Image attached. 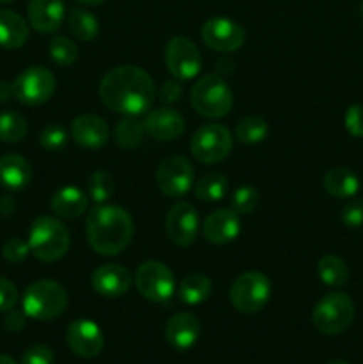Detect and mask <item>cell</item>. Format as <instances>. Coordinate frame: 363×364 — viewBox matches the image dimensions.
Masks as SVG:
<instances>
[{
  "label": "cell",
  "instance_id": "cell-1",
  "mask_svg": "<svg viewBox=\"0 0 363 364\" xmlns=\"http://www.w3.org/2000/svg\"><path fill=\"white\" fill-rule=\"evenodd\" d=\"M98 95L107 109L125 116H141L152 109L155 82L142 68L125 64L103 75Z\"/></svg>",
  "mask_w": 363,
  "mask_h": 364
},
{
  "label": "cell",
  "instance_id": "cell-2",
  "mask_svg": "<svg viewBox=\"0 0 363 364\" xmlns=\"http://www.w3.org/2000/svg\"><path fill=\"white\" fill-rule=\"evenodd\" d=\"M85 237L95 252L102 256H116L132 242L134 220L121 206L103 203L88 213Z\"/></svg>",
  "mask_w": 363,
  "mask_h": 364
},
{
  "label": "cell",
  "instance_id": "cell-3",
  "mask_svg": "<svg viewBox=\"0 0 363 364\" xmlns=\"http://www.w3.org/2000/svg\"><path fill=\"white\" fill-rule=\"evenodd\" d=\"M27 242L36 259L43 263H52L66 255L71 238L68 228L59 219L41 215L31 224Z\"/></svg>",
  "mask_w": 363,
  "mask_h": 364
},
{
  "label": "cell",
  "instance_id": "cell-4",
  "mask_svg": "<svg viewBox=\"0 0 363 364\" xmlns=\"http://www.w3.org/2000/svg\"><path fill=\"white\" fill-rule=\"evenodd\" d=\"M68 294L63 284L52 279L34 281L21 297L23 313L32 320H53L66 309Z\"/></svg>",
  "mask_w": 363,
  "mask_h": 364
},
{
  "label": "cell",
  "instance_id": "cell-5",
  "mask_svg": "<svg viewBox=\"0 0 363 364\" xmlns=\"http://www.w3.org/2000/svg\"><path fill=\"white\" fill-rule=\"evenodd\" d=\"M191 105L199 116L219 119L233 107V92L219 75H205L192 85Z\"/></svg>",
  "mask_w": 363,
  "mask_h": 364
},
{
  "label": "cell",
  "instance_id": "cell-6",
  "mask_svg": "<svg viewBox=\"0 0 363 364\" xmlns=\"http://www.w3.org/2000/svg\"><path fill=\"white\" fill-rule=\"evenodd\" d=\"M354 313L352 299L344 291H333L317 302L312 311V323L320 334L337 336L351 327Z\"/></svg>",
  "mask_w": 363,
  "mask_h": 364
},
{
  "label": "cell",
  "instance_id": "cell-7",
  "mask_svg": "<svg viewBox=\"0 0 363 364\" xmlns=\"http://www.w3.org/2000/svg\"><path fill=\"white\" fill-rule=\"evenodd\" d=\"M270 281L265 274L244 272L233 281L230 288V302L238 313L253 315V313L262 311L270 299Z\"/></svg>",
  "mask_w": 363,
  "mask_h": 364
},
{
  "label": "cell",
  "instance_id": "cell-8",
  "mask_svg": "<svg viewBox=\"0 0 363 364\" xmlns=\"http://www.w3.org/2000/svg\"><path fill=\"white\" fill-rule=\"evenodd\" d=\"M233 137L223 124H203L191 139V153L201 164H219L230 155Z\"/></svg>",
  "mask_w": 363,
  "mask_h": 364
},
{
  "label": "cell",
  "instance_id": "cell-9",
  "mask_svg": "<svg viewBox=\"0 0 363 364\" xmlns=\"http://www.w3.org/2000/svg\"><path fill=\"white\" fill-rule=\"evenodd\" d=\"M13 96L23 105H43L56 92V77L45 66H31L13 82Z\"/></svg>",
  "mask_w": 363,
  "mask_h": 364
},
{
  "label": "cell",
  "instance_id": "cell-10",
  "mask_svg": "<svg viewBox=\"0 0 363 364\" xmlns=\"http://www.w3.org/2000/svg\"><path fill=\"white\" fill-rule=\"evenodd\" d=\"M134 283L139 294L152 302H167L174 294V274L160 262L141 263L135 270Z\"/></svg>",
  "mask_w": 363,
  "mask_h": 364
},
{
  "label": "cell",
  "instance_id": "cell-11",
  "mask_svg": "<svg viewBox=\"0 0 363 364\" xmlns=\"http://www.w3.org/2000/svg\"><path fill=\"white\" fill-rule=\"evenodd\" d=\"M155 181L159 191L167 198H182L187 194L194 183V169L192 164L182 155L166 156L159 164L155 173Z\"/></svg>",
  "mask_w": 363,
  "mask_h": 364
},
{
  "label": "cell",
  "instance_id": "cell-12",
  "mask_svg": "<svg viewBox=\"0 0 363 364\" xmlns=\"http://www.w3.org/2000/svg\"><path fill=\"white\" fill-rule=\"evenodd\" d=\"M164 59L173 78L180 82L192 80L201 70V52L196 43L185 36H174L173 39H169Z\"/></svg>",
  "mask_w": 363,
  "mask_h": 364
},
{
  "label": "cell",
  "instance_id": "cell-13",
  "mask_svg": "<svg viewBox=\"0 0 363 364\" xmlns=\"http://www.w3.org/2000/svg\"><path fill=\"white\" fill-rule=\"evenodd\" d=\"M201 38L209 48L230 53L241 48L246 41V31L237 21L224 16H214L201 27Z\"/></svg>",
  "mask_w": 363,
  "mask_h": 364
},
{
  "label": "cell",
  "instance_id": "cell-14",
  "mask_svg": "<svg viewBox=\"0 0 363 364\" xmlns=\"http://www.w3.org/2000/svg\"><path fill=\"white\" fill-rule=\"evenodd\" d=\"M199 217L191 203H177L166 215L167 238L178 247H189L198 238Z\"/></svg>",
  "mask_w": 363,
  "mask_h": 364
},
{
  "label": "cell",
  "instance_id": "cell-15",
  "mask_svg": "<svg viewBox=\"0 0 363 364\" xmlns=\"http://www.w3.org/2000/svg\"><path fill=\"white\" fill-rule=\"evenodd\" d=\"M66 343L78 358L93 359L100 355L105 345L102 329L93 320H75L66 329Z\"/></svg>",
  "mask_w": 363,
  "mask_h": 364
},
{
  "label": "cell",
  "instance_id": "cell-16",
  "mask_svg": "<svg viewBox=\"0 0 363 364\" xmlns=\"http://www.w3.org/2000/svg\"><path fill=\"white\" fill-rule=\"evenodd\" d=\"M142 124H144V130L160 142L174 141L185 130L184 116L178 110L169 109V107L167 109L160 107V109L149 110Z\"/></svg>",
  "mask_w": 363,
  "mask_h": 364
},
{
  "label": "cell",
  "instance_id": "cell-17",
  "mask_svg": "<svg viewBox=\"0 0 363 364\" xmlns=\"http://www.w3.org/2000/svg\"><path fill=\"white\" fill-rule=\"evenodd\" d=\"M109 124L96 114H82V116L75 117L71 123V139L82 148H103L109 142Z\"/></svg>",
  "mask_w": 363,
  "mask_h": 364
},
{
  "label": "cell",
  "instance_id": "cell-18",
  "mask_svg": "<svg viewBox=\"0 0 363 364\" xmlns=\"http://www.w3.org/2000/svg\"><path fill=\"white\" fill-rule=\"evenodd\" d=\"M132 276L121 265H102L91 274L93 290L102 297H123L132 287Z\"/></svg>",
  "mask_w": 363,
  "mask_h": 364
},
{
  "label": "cell",
  "instance_id": "cell-19",
  "mask_svg": "<svg viewBox=\"0 0 363 364\" xmlns=\"http://www.w3.org/2000/svg\"><path fill=\"white\" fill-rule=\"evenodd\" d=\"M241 235V219L233 210H216L203 223V237L216 245L233 242Z\"/></svg>",
  "mask_w": 363,
  "mask_h": 364
},
{
  "label": "cell",
  "instance_id": "cell-20",
  "mask_svg": "<svg viewBox=\"0 0 363 364\" xmlns=\"http://www.w3.org/2000/svg\"><path fill=\"white\" fill-rule=\"evenodd\" d=\"M199 331H201V323H199L198 316L187 311H180L174 313L167 320L164 333H166V341L174 350H189L198 341Z\"/></svg>",
  "mask_w": 363,
  "mask_h": 364
},
{
  "label": "cell",
  "instance_id": "cell-21",
  "mask_svg": "<svg viewBox=\"0 0 363 364\" xmlns=\"http://www.w3.org/2000/svg\"><path fill=\"white\" fill-rule=\"evenodd\" d=\"M27 14L32 28L41 34H52L63 23L66 9L63 0H31Z\"/></svg>",
  "mask_w": 363,
  "mask_h": 364
},
{
  "label": "cell",
  "instance_id": "cell-22",
  "mask_svg": "<svg viewBox=\"0 0 363 364\" xmlns=\"http://www.w3.org/2000/svg\"><path fill=\"white\" fill-rule=\"evenodd\" d=\"M32 180V167L27 159L16 153L0 156V185L9 191H21Z\"/></svg>",
  "mask_w": 363,
  "mask_h": 364
},
{
  "label": "cell",
  "instance_id": "cell-23",
  "mask_svg": "<svg viewBox=\"0 0 363 364\" xmlns=\"http://www.w3.org/2000/svg\"><path fill=\"white\" fill-rule=\"evenodd\" d=\"M89 198L77 187H63L50 199V208L60 219H77L88 210Z\"/></svg>",
  "mask_w": 363,
  "mask_h": 364
},
{
  "label": "cell",
  "instance_id": "cell-24",
  "mask_svg": "<svg viewBox=\"0 0 363 364\" xmlns=\"http://www.w3.org/2000/svg\"><path fill=\"white\" fill-rule=\"evenodd\" d=\"M27 39V21L14 11L0 9V46L7 50H16L23 46Z\"/></svg>",
  "mask_w": 363,
  "mask_h": 364
},
{
  "label": "cell",
  "instance_id": "cell-25",
  "mask_svg": "<svg viewBox=\"0 0 363 364\" xmlns=\"http://www.w3.org/2000/svg\"><path fill=\"white\" fill-rule=\"evenodd\" d=\"M324 191L337 199H351L359 188V180L347 167H331L324 174Z\"/></svg>",
  "mask_w": 363,
  "mask_h": 364
},
{
  "label": "cell",
  "instance_id": "cell-26",
  "mask_svg": "<svg viewBox=\"0 0 363 364\" xmlns=\"http://www.w3.org/2000/svg\"><path fill=\"white\" fill-rule=\"evenodd\" d=\"M210 294H212V281L209 276L199 272L185 276L178 287V297L189 306L201 304L210 297Z\"/></svg>",
  "mask_w": 363,
  "mask_h": 364
},
{
  "label": "cell",
  "instance_id": "cell-27",
  "mask_svg": "<svg viewBox=\"0 0 363 364\" xmlns=\"http://www.w3.org/2000/svg\"><path fill=\"white\" fill-rule=\"evenodd\" d=\"M68 27H70L71 34L80 41H95L100 34V23L98 18L91 14L89 11L80 9V7H73L68 14Z\"/></svg>",
  "mask_w": 363,
  "mask_h": 364
},
{
  "label": "cell",
  "instance_id": "cell-28",
  "mask_svg": "<svg viewBox=\"0 0 363 364\" xmlns=\"http://www.w3.org/2000/svg\"><path fill=\"white\" fill-rule=\"evenodd\" d=\"M317 274H319L320 281L327 287L342 288L347 284L349 281V269L347 263L335 255H326L319 259L317 263Z\"/></svg>",
  "mask_w": 363,
  "mask_h": 364
},
{
  "label": "cell",
  "instance_id": "cell-29",
  "mask_svg": "<svg viewBox=\"0 0 363 364\" xmlns=\"http://www.w3.org/2000/svg\"><path fill=\"white\" fill-rule=\"evenodd\" d=\"M228 180L221 173H206L196 181L194 196L203 203L219 201L226 196Z\"/></svg>",
  "mask_w": 363,
  "mask_h": 364
},
{
  "label": "cell",
  "instance_id": "cell-30",
  "mask_svg": "<svg viewBox=\"0 0 363 364\" xmlns=\"http://www.w3.org/2000/svg\"><path fill=\"white\" fill-rule=\"evenodd\" d=\"M144 132V124L137 119V116H127L114 128V141L120 148L134 149L141 144Z\"/></svg>",
  "mask_w": 363,
  "mask_h": 364
},
{
  "label": "cell",
  "instance_id": "cell-31",
  "mask_svg": "<svg viewBox=\"0 0 363 364\" xmlns=\"http://www.w3.org/2000/svg\"><path fill=\"white\" fill-rule=\"evenodd\" d=\"M269 134V123L260 116L242 117L235 127V139L242 144H258Z\"/></svg>",
  "mask_w": 363,
  "mask_h": 364
},
{
  "label": "cell",
  "instance_id": "cell-32",
  "mask_svg": "<svg viewBox=\"0 0 363 364\" xmlns=\"http://www.w3.org/2000/svg\"><path fill=\"white\" fill-rule=\"evenodd\" d=\"M27 135V121L21 114L6 110L0 112V141L20 142Z\"/></svg>",
  "mask_w": 363,
  "mask_h": 364
},
{
  "label": "cell",
  "instance_id": "cell-33",
  "mask_svg": "<svg viewBox=\"0 0 363 364\" xmlns=\"http://www.w3.org/2000/svg\"><path fill=\"white\" fill-rule=\"evenodd\" d=\"M50 59L60 68H68L78 59V46L66 36H57L48 45Z\"/></svg>",
  "mask_w": 363,
  "mask_h": 364
},
{
  "label": "cell",
  "instance_id": "cell-34",
  "mask_svg": "<svg viewBox=\"0 0 363 364\" xmlns=\"http://www.w3.org/2000/svg\"><path fill=\"white\" fill-rule=\"evenodd\" d=\"M88 194L98 205L109 201L114 196V180L105 171H95L88 180Z\"/></svg>",
  "mask_w": 363,
  "mask_h": 364
},
{
  "label": "cell",
  "instance_id": "cell-35",
  "mask_svg": "<svg viewBox=\"0 0 363 364\" xmlns=\"http://www.w3.org/2000/svg\"><path fill=\"white\" fill-rule=\"evenodd\" d=\"M260 203V194L255 187H241L231 196V210L238 215L255 212Z\"/></svg>",
  "mask_w": 363,
  "mask_h": 364
},
{
  "label": "cell",
  "instance_id": "cell-36",
  "mask_svg": "<svg viewBox=\"0 0 363 364\" xmlns=\"http://www.w3.org/2000/svg\"><path fill=\"white\" fill-rule=\"evenodd\" d=\"M68 142V132L63 124L50 123L39 134V144L46 149V151H59L66 146Z\"/></svg>",
  "mask_w": 363,
  "mask_h": 364
},
{
  "label": "cell",
  "instance_id": "cell-37",
  "mask_svg": "<svg viewBox=\"0 0 363 364\" xmlns=\"http://www.w3.org/2000/svg\"><path fill=\"white\" fill-rule=\"evenodd\" d=\"M31 252V247H28V242L21 240V238L13 237L7 238L6 244L2 245V255L7 262L11 263H20L27 258V255Z\"/></svg>",
  "mask_w": 363,
  "mask_h": 364
},
{
  "label": "cell",
  "instance_id": "cell-38",
  "mask_svg": "<svg viewBox=\"0 0 363 364\" xmlns=\"http://www.w3.org/2000/svg\"><path fill=\"white\" fill-rule=\"evenodd\" d=\"M340 219L344 226L347 228H362L363 226V199H351L347 205L342 208Z\"/></svg>",
  "mask_w": 363,
  "mask_h": 364
},
{
  "label": "cell",
  "instance_id": "cell-39",
  "mask_svg": "<svg viewBox=\"0 0 363 364\" xmlns=\"http://www.w3.org/2000/svg\"><path fill=\"white\" fill-rule=\"evenodd\" d=\"M56 363V354L52 348L46 345H34L27 348L21 355V364H53Z\"/></svg>",
  "mask_w": 363,
  "mask_h": 364
},
{
  "label": "cell",
  "instance_id": "cell-40",
  "mask_svg": "<svg viewBox=\"0 0 363 364\" xmlns=\"http://www.w3.org/2000/svg\"><path fill=\"white\" fill-rule=\"evenodd\" d=\"M344 124L352 137L362 139L363 137V107L362 105L349 107V109L345 110Z\"/></svg>",
  "mask_w": 363,
  "mask_h": 364
},
{
  "label": "cell",
  "instance_id": "cell-41",
  "mask_svg": "<svg viewBox=\"0 0 363 364\" xmlns=\"http://www.w3.org/2000/svg\"><path fill=\"white\" fill-rule=\"evenodd\" d=\"M18 290L9 279L0 276V311H11L18 304Z\"/></svg>",
  "mask_w": 363,
  "mask_h": 364
},
{
  "label": "cell",
  "instance_id": "cell-42",
  "mask_svg": "<svg viewBox=\"0 0 363 364\" xmlns=\"http://www.w3.org/2000/svg\"><path fill=\"white\" fill-rule=\"evenodd\" d=\"M182 92H184V87H182L180 80L173 78V80H167L162 85V89H160V100L164 103H174L180 100Z\"/></svg>",
  "mask_w": 363,
  "mask_h": 364
},
{
  "label": "cell",
  "instance_id": "cell-43",
  "mask_svg": "<svg viewBox=\"0 0 363 364\" xmlns=\"http://www.w3.org/2000/svg\"><path fill=\"white\" fill-rule=\"evenodd\" d=\"M25 316H27L25 313L13 311V309H11V313L6 318V329L11 331V333H18V331H21L25 327Z\"/></svg>",
  "mask_w": 363,
  "mask_h": 364
},
{
  "label": "cell",
  "instance_id": "cell-44",
  "mask_svg": "<svg viewBox=\"0 0 363 364\" xmlns=\"http://www.w3.org/2000/svg\"><path fill=\"white\" fill-rule=\"evenodd\" d=\"M9 96H13V87L9 84H6V82H0V105L4 102H7Z\"/></svg>",
  "mask_w": 363,
  "mask_h": 364
},
{
  "label": "cell",
  "instance_id": "cell-45",
  "mask_svg": "<svg viewBox=\"0 0 363 364\" xmlns=\"http://www.w3.org/2000/svg\"><path fill=\"white\" fill-rule=\"evenodd\" d=\"M0 364H18L16 361H14L11 355H6V354H0Z\"/></svg>",
  "mask_w": 363,
  "mask_h": 364
},
{
  "label": "cell",
  "instance_id": "cell-46",
  "mask_svg": "<svg viewBox=\"0 0 363 364\" xmlns=\"http://www.w3.org/2000/svg\"><path fill=\"white\" fill-rule=\"evenodd\" d=\"M77 2L84 4V6H100V4H103L105 0H77Z\"/></svg>",
  "mask_w": 363,
  "mask_h": 364
},
{
  "label": "cell",
  "instance_id": "cell-47",
  "mask_svg": "<svg viewBox=\"0 0 363 364\" xmlns=\"http://www.w3.org/2000/svg\"><path fill=\"white\" fill-rule=\"evenodd\" d=\"M327 364H349L347 361H342V359H333V361H330Z\"/></svg>",
  "mask_w": 363,
  "mask_h": 364
},
{
  "label": "cell",
  "instance_id": "cell-48",
  "mask_svg": "<svg viewBox=\"0 0 363 364\" xmlns=\"http://www.w3.org/2000/svg\"><path fill=\"white\" fill-rule=\"evenodd\" d=\"M359 18H362L363 21V0H362V6H359Z\"/></svg>",
  "mask_w": 363,
  "mask_h": 364
},
{
  "label": "cell",
  "instance_id": "cell-49",
  "mask_svg": "<svg viewBox=\"0 0 363 364\" xmlns=\"http://www.w3.org/2000/svg\"><path fill=\"white\" fill-rule=\"evenodd\" d=\"M11 2H14V0H0V4H11Z\"/></svg>",
  "mask_w": 363,
  "mask_h": 364
}]
</instances>
